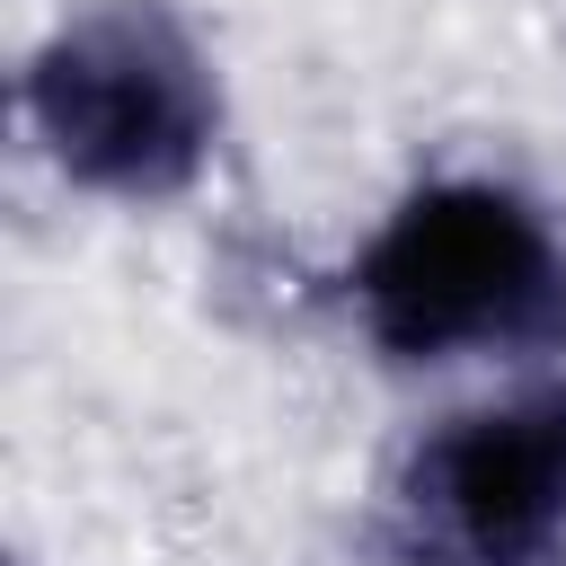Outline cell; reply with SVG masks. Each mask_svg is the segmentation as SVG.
I'll return each instance as SVG.
<instances>
[{"instance_id": "obj_3", "label": "cell", "mask_w": 566, "mask_h": 566, "mask_svg": "<svg viewBox=\"0 0 566 566\" xmlns=\"http://www.w3.org/2000/svg\"><path fill=\"white\" fill-rule=\"evenodd\" d=\"M407 566H539L566 539V389L442 416L389 486Z\"/></svg>"}, {"instance_id": "obj_2", "label": "cell", "mask_w": 566, "mask_h": 566, "mask_svg": "<svg viewBox=\"0 0 566 566\" xmlns=\"http://www.w3.org/2000/svg\"><path fill=\"white\" fill-rule=\"evenodd\" d=\"M354 301L380 354L442 363L495 336H522L539 318H566V274L548 248V221L486 177H451L407 195L380 239L354 265Z\"/></svg>"}, {"instance_id": "obj_1", "label": "cell", "mask_w": 566, "mask_h": 566, "mask_svg": "<svg viewBox=\"0 0 566 566\" xmlns=\"http://www.w3.org/2000/svg\"><path fill=\"white\" fill-rule=\"evenodd\" d=\"M27 124L62 177L124 203H159L195 186L221 124V88L203 44L159 0H97L27 62Z\"/></svg>"}]
</instances>
